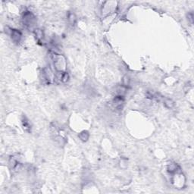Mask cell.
Segmentation results:
<instances>
[{"mask_svg":"<svg viewBox=\"0 0 194 194\" xmlns=\"http://www.w3.org/2000/svg\"><path fill=\"white\" fill-rule=\"evenodd\" d=\"M52 59L53 61L55 69L57 73H63L65 71L66 61L61 55L57 53H52Z\"/></svg>","mask_w":194,"mask_h":194,"instance_id":"obj_1","label":"cell"},{"mask_svg":"<svg viewBox=\"0 0 194 194\" xmlns=\"http://www.w3.org/2000/svg\"><path fill=\"white\" fill-rule=\"evenodd\" d=\"M22 21H23V24L27 28L33 27L36 22V18L35 15L32 13L31 12L29 11H26L23 14V17H22Z\"/></svg>","mask_w":194,"mask_h":194,"instance_id":"obj_2","label":"cell"},{"mask_svg":"<svg viewBox=\"0 0 194 194\" xmlns=\"http://www.w3.org/2000/svg\"><path fill=\"white\" fill-rule=\"evenodd\" d=\"M174 176L172 177V184H174L175 187L181 188L184 187L185 184V178L181 171L174 173Z\"/></svg>","mask_w":194,"mask_h":194,"instance_id":"obj_3","label":"cell"},{"mask_svg":"<svg viewBox=\"0 0 194 194\" xmlns=\"http://www.w3.org/2000/svg\"><path fill=\"white\" fill-rule=\"evenodd\" d=\"M124 105V96L116 95L112 100V105L116 110H122Z\"/></svg>","mask_w":194,"mask_h":194,"instance_id":"obj_4","label":"cell"},{"mask_svg":"<svg viewBox=\"0 0 194 194\" xmlns=\"http://www.w3.org/2000/svg\"><path fill=\"white\" fill-rule=\"evenodd\" d=\"M10 36L12 38V40L16 44H18L21 40L22 33L19 30L17 29H11L10 30Z\"/></svg>","mask_w":194,"mask_h":194,"instance_id":"obj_5","label":"cell"},{"mask_svg":"<svg viewBox=\"0 0 194 194\" xmlns=\"http://www.w3.org/2000/svg\"><path fill=\"white\" fill-rule=\"evenodd\" d=\"M167 169H168V172L171 174H174V173L178 172V171H181V168H180L179 165L174 162H171L170 164H168Z\"/></svg>","mask_w":194,"mask_h":194,"instance_id":"obj_6","label":"cell"},{"mask_svg":"<svg viewBox=\"0 0 194 194\" xmlns=\"http://www.w3.org/2000/svg\"><path fill=\"white\" fill-rule=\"evenodd\" d=\"M8 164H9V167L12 170H17L18 168H19V165H20V162L14 156L11 157Z\"/></svg>","mask_w":194,"mask_h":194,"instance_id":"obj_7","label":"cell"},{"mask_svg":"<svg viewBox=\"0 0 194 194\" xmlns=\"http://www.w3.org/2000/svg\"><path fill=\"white\" fill-rule=\"evenodd\" d=\"M33 33H34V36L36 37V40L38 42L41 43L42 41L44 39V33H43V30L41 29H39V28H36L33 30Z\"/></svg>","mask_w":194,"mask_h":194,"instance_id":"obj_8","label":"cell"},{"mask_svg":"<svg viewBox=\"0 0 194 194\" xmlns=\"http://www.w3.org/2000/svg\"><path fill=\"white\" fill-rule=\"evenodd\" d=\"M21 122H22V125H23V127H24V129L25 131L28 132V133H30V132L31 131V124H30L29 120H28V119L25 116H23Z\"/></svg>","mask_w":194,"mask_h":194,"instance_id":"obj_9","label":"cell"},{"mask_svg":"<svg viewBox=\"0 0 194 194\" xmlns=\"http://www.w3.org/2000/svg\"><path fill=\"white\" fill-rule=\"evenodd\" d=\"M163 104H164V107L167 109H172L175 105V102L170 98H164L163 100Z\"/></svg>","mask_w":194,"mask_h":194,"instance_id":"obj_10","label":"cell"},{"mask_svg":"<svg viewBox=\"0 0 194 194\" xmlns=\"http://www.w3.org/2000/svg\"><path fill=\"white\" fill-rule=\"evenodd\" d=\"M78 137H79V138L81 139V140H82L83 142L87 141L90 137L89 132L87 131V130H83V131H81V133H79Z\"/></svg>","mask_w":194,"mask_h":194,"instance_id":"obj_11","label":"cell"},{"mask_svg":"<svg viewBox=\"0 0 194 194\" xmlns=\"http://www.w3.org/2000/svg\"><path fill=\"white\" fill-rule=\"evenodd\" d=\"M67 20H68V22L71 25H74V24L76 23V20H77L75 15L72 12H68V14H67Z\"/></svg>","mask_w":194,"mask_h":194,"instance_id":"obj_12","label":"cell"},{"mask_svg":"<svg viewBox=\"0 0 194 194\" xmlns=\"http://www.w3.org/2000/svg\"><path fill=\"white\" fill-rule=\"evenodd\" d=\"M130 77H128L127 75H125L124 76L123 78H122V86H124V87H126V88H127V87H128L129 85H130Z\"/></svg>","mask_w":194,"mask_h":194,"instance_id":"obj_13","label":"cell"},{"mask_svg":"<svg viewBox=\"0 0 194 194\" xmlns=\"http://www.w3.org/2000/svg\"><path fill=\"white\" fill-rule=\"evenodd\" d=\"M187 19L188 21L191 24H193V12H190V13L187 14Z\"/></svg>","mask_w":194,"mask_h":194,"instance_id":"obj_14","label":"cell"}]
</instances>
